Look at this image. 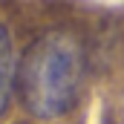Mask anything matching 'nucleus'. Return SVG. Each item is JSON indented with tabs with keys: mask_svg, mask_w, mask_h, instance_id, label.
Instances as JSON below:
<instances>
[{
	"mask_svg": "<svg viewBox=\"0 0 124 124\" xmlns=\"http://www.w3.org/2000/svg\"><path fill=\"white\" fill-rule=\"evenodd\" d=\"M15 81H17V61H15V49H12V35L0 23V116L9 107Z\"/></svg>",
	"mask_w": 124,
	"mask_h": 124,
	"instance_id": "nucleus-2",
	"label": "nucleus"
},
{
	"mask_svg": "<svg viewBox=\"0 0 124 124\" xmlns=\"http://www.w3.org/2000/svg\"><path fill=\"white\" fill-rule=\"evenodd\" d=\"M84 52L69 32H46L17 61L15 90L20 104L38 118L66 116L81 95Z\"/></svg>",
	"mask_w": 124,
	"mask_h": 124,
	"instance_id": "nucleus-1",
	"label": "nucleus"
}]
</instances>
